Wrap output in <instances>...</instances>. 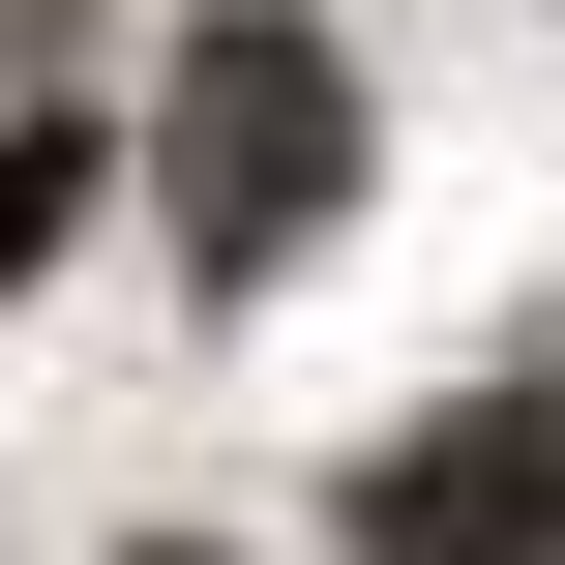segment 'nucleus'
<instances>
[{
  "mask_svg": "<svg viewBox=\"0 0 565 565\" xmlns=\"http://www.w3.org/2000/svg\"><path fill=\"white\" fill-rule=\"evenodd\" d=\"M358 565H565V387H477V417L358 447Z\"/></svg>",
  "mask_w": 565,
  "mask_h": 565,
  "instance_id": "obj_2",
  "label": "nucleus"
},
{
  "mask_svg": "<svg viewBox=\"0 0 565 565\" xmlns=\"http://www.w3.org/2000/svg\"><path fill=\"white\" fill-rule=\"evenodd\" d=\"M0 30H30V0H0Z\"/></svg>",
  "mask_w": 565,
  "mask_h": 565,
  "instance_id": "obj_4",
  "label": "nucleus"
},
{
  "mask_svg": "<svg viewBox=\"0 0 565 565\" xmlns=\"http://www.w3.org/2000/svg\"><path fill=\"white\" fill-rule=\"evenodd\" d=\"M60 209H89V149H60V119H0V298L60 268Z\"/></svg>",
  "mask_w": 565,
  "mask_h": 565,
  "instance_id": "obj_3",
  "label": "nucleus"
},
{
  "mask_svg": "<svg viewBox=\"0 0 565 565\" xmlns=\"http://www.w3.org/2000/svg\"><path fill=\"white\" fill-rule=\"evenodd\" d=\"M149 209H179V268H298V238L358 209V60H328L298 0H209L179 89H149Z\"/></svg>",
  "mask_w": 565,
  "mask_h": 565,
  "instance_id": "obj_1",
  "label": "nucleus"
}]
</instances>
